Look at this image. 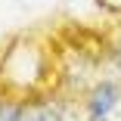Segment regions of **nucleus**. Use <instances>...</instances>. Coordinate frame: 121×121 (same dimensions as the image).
Instances as JSON below:
<instances>
[{"label":"nucleus","mask_w":121,"mask_h":121,"mask_svg":"<svg viewBox=\"0 0 121 121\" xmlns=\"http://www.w3.org/2000/svg\"><path fill=\"white\" fill-rule=\"evenodd\" d=\"M118 103V87L115 84H99L93 93H90V99H87V112H90V121H106L109 112L115 109Z\"/></svg>","instance_id":"obj_1"},{"label":"nucleus","mask_w":121,"mask_h":121,"mask_svg":"<svg viewBox=\"0 0 121 121\" xmlns=\"http://www.w3.org/2000/svg\"><path fill=\"white\" fill-rule=\"evenodd\" d=\"M19 121H59V112L47 103H31V106H22Z\"/></svg>","instance_id":"obj_2"},{"label":"nucleus","mask_w":121,"mask_h":121,"mask_svg":"<svg viewBox=\"0 0 121 121\" xmlns=\"http://www.w3.org/2000/svg\"><path fill=\"white\" fill-rule=\"evenodd\" d=\"M19 115H22V109L16 103H3L0 106V121H19Z\"/></svg>","instance_id":"obj_3"}]
</instances>
